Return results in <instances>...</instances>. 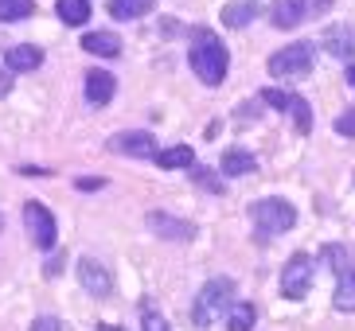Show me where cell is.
<instances>
[{"label":"cell","instance_id":"6da1fadb","mask_svg":"<svg viewBox=\"0 0 355 331\" xmlns=\"http://www.w3.org/2000/svg\"><path fill=\"white\" fill-rule=\"evenodd\" d=\"M188 62H191V71H196V78L203 86H219L230 71V55H227V47L215 39V31H196Z\"/></svg>","mask_w":355,"mask_h":331},{"label":"cell","instance_id":"7a4b0ae2","mask_svg":"<svg viewBox=\"0 0 355 331\" xmlns=\"http://www.w3.org/2000/svg\"><path fill=\"white\" fill-rule=\"evenodd\" d=\"M234 308V280L230 277H211L199 296L191 301V323L196 328H211V323H219L223 316H230Z\"/></svg>","mask_w":355,"mask_h":331},{"label":"cell","instance_id":"3957f363","mask_svg":"<svg viewBox=\"0 0 355 331\" xmlns=\"http://www.w3.org/2000/svg\"><path fill=\"white\" fill-rule=\"evenodd\" d=\"M250 218H254V230L258 234H285V230H293V222H297V211H293L289 199H258L250 207Z\"/></svg>","mask_w":355,"mask_h":331},{"label":"cell","instance_id":"277c9868","mask_svg":"<svg viewBox=\"0 0 355 331\" xmlns=\"http://www.w3.org/2000/svg\"><path fill=\"white\" fill-rule=\"evenodd\" d=\"M266 66H270L273 78H304L313 71V43H289L282 51H273Z\"/></svg>","mask_w":355,"mask_h":331},{"label":"cell","instance_id":"5b68a950","mask_svg":"<svg viewBox=\"0 0 355 331\" xmlns=\"http://www.w3.org/2000/svg\"><path fill=\"white\" fill-rule=\"evenodd\" d=\"M24 226H28V238L35 242V249L51 253L55 242H59V226H55V215L43 203H24Z\"/></svg>","mask_w":355,"mask_h":331},{"label":"cell","instance_id":"8992f818","mask_svg":"<svg viewBox=\"0 0 355 331\" xmlns=\"http://www.w3.org/2000/svg\"><path fill=\"white\" fill-rule=\"evenodd\" d=\"M313 289V258L309 253H293L282 269V292L285 301H304Z\"/></svg>","mask_w":355,"mask_h":331},{"label":"cell","instance_id":"52a82bcc","mask_svg":"<svg viewBox=\"0 0 355 331\" xmlns=\"http://www.w3.org/2000/svg\"><path fill=\"white\" fill-rule=\"evenodd\" d=\"M105 148L117 156H133V160H157V141L145 129H125V133H114L105 141Z\"/></svg>","mask_w":355,"mask_h":331},{"label":"cell","instance_id":"ba28073f","mask_svg":"<svg viewBox=\"0 0 355 331\" xmlns=\"http://www.w3.org/2000/svg\"><path fill=\"white\" fill-rule=\"evenodd\" d=\"M74 273H78V280H83V289L90 296H110V289H114V277H110V269L98 258H78Z\"/></svg>","mask_w":355,"mask_h":331},{"label":"cell","instance_id":"9c48e42d","mask_svg":"<svg viewBox=\"0 0 355 331\" xmlns=\"http://www.w3.org/2000/svg\"><path fill=\"white\" fill-rule=\"evenodd\" d=\"M320 47L336 59H352L355 55V28L352 24H328L320 31Z\"/></svg>","mask_w":355,"mask_h":331},{"label":"cell","instance_id":"30bf717a","mask_svg":"<svg viewBox=\"0 0 355 331\" xmlns=\"http://www.w3.org/2000/svg\"><path fill=\"white\" fill-rule=\"evenodd\" d=\"M145 222H148L153 234H160V238H168V242H191V238H196V226H191V222L172 218V215H164V211H153Z\"/></svg>","mask_w":355,"mask_h":331},{"label":"cell","instance_id":"8fae6325","mask_svg":"<svg viewBox=\"0 0 355 331\" xmlns=\"http://www.w3.org/2000/svg\"><path fill=\"white\" fill-rule=\"evenodd\" d=\"M4 66H8L12 74L35 71V66H43V51L35 47V43H16V47L4 51Z\"/></svg>","mask_w":355,"mask_h":331},{"label":"cell","instance_id":"7c38bea8","mask_svg":"<svg viewBox=\"0 0 355 331\" xmlns=\"http://www.w3.org/2000/svg\"><path fill=\"white\" fill-rule=\"evenodd\" d=\"M270 20H273V28H297L301 20H309V4L304 0H273Z\"/></svg>","mask_w":355,"mask_h":331},{"label":"cell","instance_id":"4fadbf2b","mask_svg":"<svg viewBox=\"0 0 355 331\" xmlns=\"http://www.w3.org/2000/svg\"><path fill=\"white\" fill-rule=\"evenodd\" d=\"M114 90H117V78L110 71H90L86 74V102L90 105H110Z\"/></svg>","mask_w":355,"mask_h":331},{"label":"cell","instance_id":"5bb4252c","mask_svg":"<svg viewBox=\"0 0 355 331\" xmlns=\"http://www.w3.org/2000/svg\"><path fill=\"white\" fill-rule=\"evenodd\" d=\"M83 51L98 55V59H117V55H121V39H117L114 31H86Z\"/></svg>","mask_w":355,"mask_h":331},{"label":"cell","instance_id":"9a60e30c","mask_svg":"<svg viewBox=\"0 0 355 331\" xmlns=\"http://www.w3.org/2000/svg\"><path fill=\"white\" fill-rule=\"evenodd\" d=\"M219 168H223V176H254L258 172V160L250 152H242V148H227Z\"/></svg>","mask_w":355,"mask_h":331},{"label":"cell","instance_id":"2e32d148","mask_svg":"<svg viewBox=\"0 0 355 331\" xmlns=\"http://www.w3.org/2000/svg\"><path fill=\"white\" fill-rule=\"evenodd\" d=\"M258 16H261V4H258V0H239V4H227V8H223L219 20L227 24V28H246V24L258 20Z\"/></svg>","mask_w":355,"mask_h":331},{"label":"cell","instance_id":"e0dca14e","mask_svg":"<svg viewBox=\"0 0 355 331\" xmlns=\"http://www.w3.org/2000/svg\"><path fill=\"white\" fill-rule=\"evenodd\" d=\"M55 12H59V20H63L67 28H83V24L90 20V0H59Z\"/></svg>","mask_w":355,"mask_h":331},{"label":"cell","instance_id":"ac0fdd59","mask_svg":"<svg viewBox=\"0 0 355 331\" xmlns=\"http://www.w3.org/2000/svg\"><path fill=\"white\" fill-rule=\"evenodd\" d=\"M157 8V0H110V16L114 20H137L145 12Z\"/></svg>","mask_w":355,"mask_h":331},{"label":"cell","instance_id":"d6986e66","mask_svg":"<svg viewBox=\"0 0 355 331\" xmlns=\"http://www.w3.org/2000/svg\"><path fill=\"white\" fill-rule=\"evenodd\" d=\"M332 304L340 312H355V265L347 273H340V280H336V296Z\"/></svg>","mask_w":355,"mask_h":331},{"label":"cell","instance_id":"ffe728a7","mask_svg":"<svg viewBox=\"0 0 355 331\" xmlns=\"http://www.w3.org/2000/svg\"><path fill=\"white\" fill-rule=\"evenodd\" d=\"M35 16V0H0V24H20Z\"/></svg>","mask_w":355,"mask_h":331},{"label":"cell","instance_id":"44dd1931","mask_svg":"<svg viewBox=\"0 0 355 331\" xmlns=\"http://www.w3.org/2000/svg\"><path fill=\"white\" fill-rule=\"evenodd\" d=\"M157 164L160 168H196V152H191V145H172L164 152H157Z\"/></svg>","mask_w":355,"mask_h":331},{"label":"cell","instance_id":"7402d4cb","mask_svg":"<svg viewBox=\"0 0 355 331\" xmlns=\"http://www.w3.org/2000/svg\"><path fill=\"white\" fill-rule=\"evenodd\" d=\"M254 320H258L254 304L234 301V308H230V316H227V328H230V331H250V328H254Z\"/></svg>","mask_w":355,"mask_h":331},{"label":"cell","instance_id":"603a6c76","mask_svg":"<svg viewBox=\"0 0 355 331\" xmlns=\"http://www.w3.org/2000/svg\"><path fill=\"white\" fill-rule=\"evenodd\" d=\"M324 258L332 261V273H336V277L352 269V258H347V249H344V246H324Z\"/></svg>","mask_w":355,"mask_h":331},{"label":"cell","instance_id":"cb8c5ba5","mask_svg":"<svg viewBox=\"0 0 355 331\" xmlns=\"http://www.w3.org/2000/svg\"><path fill=\"white\" fill-rule=\"evenodd\" d=\"M141 331H168V320L160 316L157 308H153V304H145V308H141Z\"/></svg>","mask_w":355,"mask_h":331},{"label":"cell","instance_id":"d4e9b609","mask_svg":"<svg viewBox=\"0 0 355 331\" xmlns=\"http://www.w3.org/2000/svg\"><path fill=\"white\" fill-rule=\"evenodd\" d=\"M28 331H71V328H67V323L59 320V316H35Z\"/></svg>","mask_w":355,"mask_h":331},{"label":"cell","instance_id":"484cf974","mask_svg":"<svg viewBox=\"0 0 355 331\" xmlns=\"http://www.w3.org/2000/svg\"><path fill=\"white\" fill-rule=\"evenodd\" d=\"M336 133H340V136H355V109H344V114L336 117Z\"/></svg>","mask_w":355,"mask_h":331},{"label":"cell","instance_id":"4316f807","mask_svg":"<svg viewBox=\"0 0 355 331\" xmlns=\"http://www.w3.org/2000/svg\"><path fill=\"white\" fill-rule=\"evenodd\" d=\"M196 184L211 187V191H223V184H215V179H211V172H207V168H196Z\"/></svg>","mask_w":355,"mask_h":331},{"label":"cell","instance_id":"83f0119b","mask_svg":"<svg viewBox=\"0 0 355 331\" xmlns=\"http://www.w3.org/2000/svg\"><path fill=\"white\" fill-rule=\"evenodd\" d=\"M63 261H67L63 253H55V258L47 261V277H59V273H63Z\"/></svg>","mask_w":355,"mask_h":331},{"label":"cell","instance_id":"f1b7e54d","mask_svg":"<svg viewBox=\"0 0 355 331\" xmlns=\"http://www.w3.org/2000/svg\"><path fill=\"white\" fill-rule=\"evenodd\" d=\"M304 4H309V12H316V16L332 8V0H304Z\"/></svg>","mask_w":355,"mask_h":331},{"label":"cell","instance_id":"f546056e","mask_svg":"<svg viewBox=\"0 0 355 331\" xmlns=\"http://www.w3.org/2000/svg\"><path fill=\"white\" fill-rule=\"evenodd\" d=\"M78 187L83 191H94V187H102V179H78Z\"/></svg>","mask_w":355,"mask_h":331},{"label":"cell","instance_id":"4dcf8cb0","mask_svg":"<svg viewBox=\"0 0 355 331\" xmlns=\"http://www.w3.org/2000/svg\"><path fill=\"white\" fill-rule=\"evenodd\" d=\"M12 90V78H8V74H0V93H8Z\"/></svg>","mask_w":355,"mask_h":331},{"label":"cell","instance_id":"1f68e13d","mask_svg":"<svg viewBox=\"0 0 355 331\" xmlns=\"http://www.w3.org/2000/svg\"><path fill=\"white\" fill-rule=\"evenodd\" d=\"M98 331H125V328H117V323H98Z\"/></svg>","mask_w":355,"mask_h":331},{"label":"cell","instance_id":"d6a6232c","mask_svg":"<svg viewBox=\"0 0 355 331\" xmlns=\"http://www.w3.org/2000/svg\"><path fill=\"white\" fill-rule=\"evenodd\" d=\"M347 86H355V62L347 66Z\"/></svg>","mask_w":355,"mask_h":331},{"label":"cell","instance_id":"836d02e7","mask_svg":"<svg viewBox=\"0 0 355 331\" xmlns=\"http://www.w3.org/2000/svg\"><path fill=\"white\" fill-rule=\"evenodd\" d=\"M0 226H4V218H0Z\"/></svg>","mask_w":355,"mask_h":331}]
</instances>
